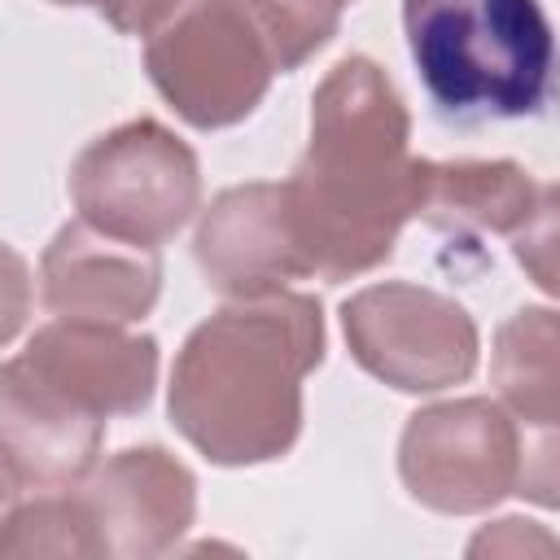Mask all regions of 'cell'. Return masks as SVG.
<instances>
[{
	"label": "cell",
	"instance_id": "6da1fadb",
	"mask_svg": "<svg viewBox=\"0 0 560 560\" xmlns=\"http://www.w3.org/2000/svg\"><path fill=\"white\" fill-rule=\"evenodd\" d=\"M411 114L372 57L337 61L311 96V140L284 179V206L306 276L350 280L381 267L420 201L407 153Z\"/></svg>",
	"mask_w": 560,
	"mask_h": 560
},
{
	"label": "cell",
	"instance_id": "7a4b0ae2",
	"mask_svg": "<svg viewBox=\"0 0 560 560\" xmlns=\"http://www.w3.org/2000/svg\"><path fill=\"white\" fill-rule=\"evenodd\" d=\"M319 359V298H236L188 332L171 368V424L223 468L280 459L302 433V381Z\"/></svg>",
	"mask_w": 560,
	"mask_h": 560
},
{
	"label": "cell",
	"instance_id": "3957f363",
	"mask_svg": "<svg viewBox=\"0 0 560 560\" xmlns=\"http://www.w3.org/2000/svg\"><path fill=\"white\" fill-rule=\"evenodd\" d=\"M337 26L328 0H179L149 35L144 70L184 122L219 131L249 118L271 79L315 57Z\"/></svg>",
	"mask_w": 560,
	"mask_h": 560
},
{
	"label": "cell",
	"instance_id": "277c9868",
	"mask_svg": "<svg viewBox=\"0 0 560 560\" xmlns=\"http://www.w3.org/2000/svg\"><path fill=\"white\" fill-rule=\"evenodd\" d=\"M402 26L442 118H534L560 92V44L538 0H402Z\"/></svg>",
	"mask_w": 560,
	"mask_h": 560
},
{
	"label": "cell",
	"instance_id": "5b68a950",
	"mask_svg": "<svg viewBox=\"0 0 560 560\" xmlns=\"http://www.w3.org/2000/svg\"><path fill=\"white\" fill-rule=\"evenodd\" d=\"M70 201L92 228L158 249L201 201L197 153L153 118L96 136L70 166Z\"/></svg>",
	"mask_w": 560,
	"mask_h": 560
},
{
	"label": "cell",
	"instance_id": "8992f818",
	"mask_svg": "<svg viewBox=\"0 0 560 560\" xmlns=\"http://www.w3.org/2000/svg\"><path fill=\"white\" fill-rule=\"evenodd\" d=\"M341 328L359 368L402 394H433L459 385L477 368L472 315L424 284L385 280L359 289L341 306Z\"/></svg>",
	"mask_w": 560,
	"mask_h": 560
},
{
	"label": "cell",
	"instance_id": "52a82bcc",
	"mask_svg": "<svg viewBox=\"0 0 560 560\" xmlns=\"http://www.w3.org/2000/svg\"><path fill=\"white\" fill-rule=\"evenodd\" d=\"M398 472L407 494L433 512H486L503 494H516L521 429L508 407L490 398L424 407L402 429Z\"/></svg>",
	"mask_w": 560,
	"mask_h": 560
},
{
	"label": "cell",
	"instance_id": "ba28073f",
	"mask_svg": "<svg viewBox=\"0 0 560 560\" xmlns=\"http://www.w3.org/2000/svg\"><path fill=\"white\" fill-rule=\"evenodd\" d=\"M88 556H162L197 512L192 472L162 446H127L70 486Z\"/></svg>",
	"mask_w": 560,
	"mask_h": 560
},
{
	"label": "cell",
	"instance_id": "9c48e42d",
	"mask_svg": "<svg viewBox=\"0 0 560 560\" xmlns=\"http://www.w3.org/2000/svg\"><path fill=\"white\" fill-rule=\"evenodd\" d=\"M4 368L88 416H136L153 398L158 341L144 332H122V324L52 319Z\"/></svg>",
	"mask_w": 560,
	"mask_h": 560
},
{
	"label": "cell",
	"instance_id": "30bf717a",
	"mask_svg": "<svg viewBox=\"0 0 560 560\" xmlns=\"http://www.w3.org/2000/svg\"><path fill=\"white\" fill-rule=\"evenodd\" d=\"M162 289L158 249L118 241L88 219L66 223L39 258V298L57 319L136 324Z\"/></svg>",
	"mask_w": 560,
	"mask_h": 560
},
{
	"label": "cell",
	"instance_id": "8fae6325",
	"mask_svg": "<svg viewBox=\"0 0 560 560\" xmlns=\"http://www.w3.org/2000/svg\"><path fill=\"white\" fill-rule=\"evenodd\" d=\"M201 276L232 298L276 293L306 276L293 241L284 184H236L210 201L192 241Z\"/></svg>",
	"mask_w": 560,
	"mask_h": 560
},
{
	"label": "cell",
	"instance_id": "7c38bea8",
	"mask_svg": "<svg viewBox=\"0 0 560 560\" xmlns=\"http://www.w3.org/2000/svg\"><path fill=\"white\" fill-rule=\"evenodd\" d=\"M105 442V420L70 407L44 385L0 368V464H4V503L61 490L83 481L96 468Z\"/></svg>",
	"mask_w": 560,
	"mask_h": 560
},
{
	"label": "cell",
	"instance_id": "4fadbf2b",
	"mask_svg": "<svg viewBox=\"0 0 560 560\" xmlns=\"http://www.w3.org/2000/svg\"><path fill=\"white\" fill-rule=\"evenodd\" d=\"M538 184L516 162H420L416 219L451 241L516 232L534 210Z\"/></svg>",
	"mask_w": 560,
	"mask_h": 560
},
{
	"label": "cell",
	"instance_id": "5bb4252c",
	"mask_svg": "<svg viewBox=\"0 0 560 560\" xmlns=\"http://www.w3.org/2000/svg\"><path fill=\"white\" fill-rule=\"evenodd\" d=\"M490 381L516 429L560 424V311L521 306L494 332Z\"/></svg>",
	"mask_w": 560,
	"mask_h": 560
},
{
	"label": "cell",
	"instance_id": "9a60e30c",
	"mask_svg": "<svg viewBox=\"0 0 560 560\" xmlns=\"http://www.w3.org/2000/svg\"><path fill=\"white\" fill-rule=\"evenodd\" d=\"M512 254L538 289L560 298V184L538 188L529 219L512 232Z\"/></svg>",
	"mask_w": 560,
	"mask_h": 560
},
{
	"label": "cell",
	"instance_id": "2e32d148",
	"mask_svg": "<svg viewBox=\"0 0 560 560\" xmlns=\"http://www.w3.org/2000/svg\"><path fill=\"white\" fill-rule=\"evenodd\" d=\"M516 494H525L538 508H560V424L521 429Z\"/></svg>",
	"mask_w": 560,
	"mask_h": 560
},
{
	"label": "cell",
	"instance_id": "e0dca14e",
	"mask_svg": "<svg viewBox=\"0 0 560 560\" xmlns=\"http://www.w3.org/2000/svg\"><path fill=\"white\" fill-rule=\"evenodd\" d=\"M48 4H88L122 35H153L179 9V0H48Z\"/></svg>",
	"mask_w": 560,
	"mask_h": 560
},
{
	"label": "cell",
	"instance_id": "ac0fdd59",
	"mask_svg": "<svg viewBox=\"0 0 560 560\" xmlns=\"http://www.w3.org/2000/svg\"><path fill=\"white\" fill-rule=\"evenodd\" d=\"M534 521H521V516H508V521H494V529H481L472 542H468V551L472 556H481V551H529V547H547V551H556L560 542H551L547 534H538V529H529Z\"/></svg>",
	"mask_w": 560,
	"mask_h": 560
},
{
	"label": "cell",
	"instance_id": "d6986e66",
	"mask_svg": "<svg viewBox=\"0 0 560 560\" xmlns=\"http://www.w3.org/2000/svg\"><path fill=\"white\" fill-rule=\"evenodd\" d=\"M328 4H337V9H346V4H350V0H328Z\"/></svg>",
	"mask_w": 560,
	"mask_h": 560
}]
</instances>
